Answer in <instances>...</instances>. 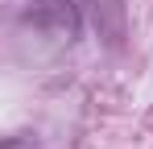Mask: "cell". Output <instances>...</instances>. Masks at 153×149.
I'll list each match as a JSON object with an SVG mask.
<instances>
[{
	"instance_id": "1",
	"label": "cell",
	"mask_w": 153,
	"mask_h": 149,
	"mask_svg": "<svg viewBox=\"0 0 153 149\" xmlns=\"http://www.w3.org/2000/svg\"><path fill=\"white\" fill-rule=\"evenodd\" d=\"M29 21L50 29V33H58V37H75L79 33V13H75L71 0H37L29 8Z\"/></svg>"
}]
</instances>
